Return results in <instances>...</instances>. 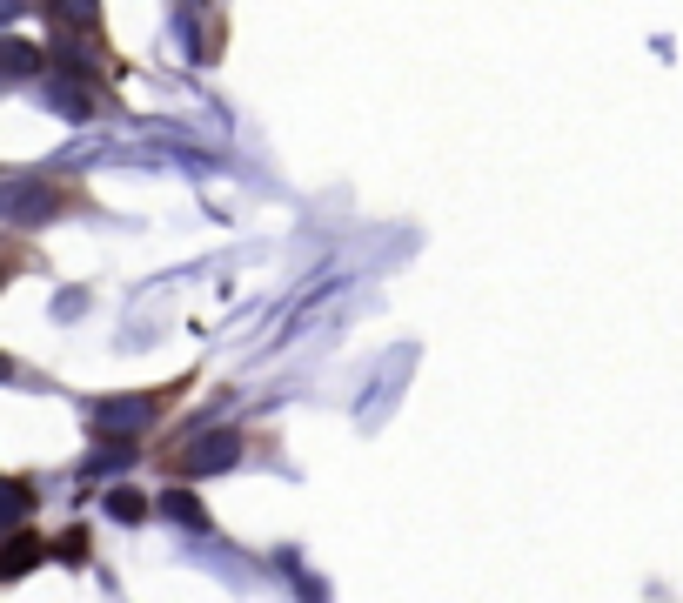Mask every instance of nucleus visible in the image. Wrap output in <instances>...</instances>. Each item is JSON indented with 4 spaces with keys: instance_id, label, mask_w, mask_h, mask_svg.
<instances>
[{
    "instance_id": "1",
    "label": "nucleus",
    "mask_w": 683,
    "mask_h": 603,
    "mask_svg": "<svg viewBox=\"0 0 683 603\" xmlns=\"http://www.w3.org/2000/svg\"><path fill=\"white\" fill-rule=\"evenodd\" d=\"M181 396H188V382H168V389H148V396H114V402H101L94 416H101V423H155V416H168Z\"/></svg>"
},
{
    "instance_id": "2",
    "label": "nucleus",
    "mask_w": 683,
    "mask_h": 603,
    "mask_svg": "<svg viewBox=\"0 0 683 603\" xmlns=\"http://www.w3.org/2000/svg\"><path fill=\"white\" fill-rule=\"evenodd\" d=\"M161 510L181 516V523H208V516H201V503H195V490H161Z\"/></svg>"
},
{
    "instance_id": "3",
    "label": "nucleus",
    "mask_w": 683,
    "mask_h": 603,
    "mask_svg": "<svg viewBox=\"0 0 683 603\" xmlns=\"http://www.w3.org/2000/svg\"><path fill=\"white\" fill-rule=\"evenodd\" d=\"M108 510L121 516V523H141V516H148V503H141V490H108Z\"/></svg>"
},
{
    "instance_id": "4",
    "label": "nucleus",
    "mask_w": 683,
    "mask_h": 603,
    "mask_svg": "<svg viewBox=\"0 0 683 603\" xmlns=\"http://www.w3.org/2000/svg\"><path fill=\"white\" fill-rule=\"evenodd\" d=\"M61 557L67 563H88V530H67L61 536Z\"/></svg>"
}]
</instances>
